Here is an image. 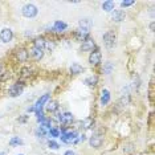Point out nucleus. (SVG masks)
I'll return each mask as SVG.
<instances>
[{"instance_id":"6e6552de","label":"nucleus","mask_w":155,"mask_h":155,"mask_svg":"<svg viewBox=\"0 0 155 155\" xmlns=\"http://www.w3.org/2000/svg\"><path fill=\"white\" fill-rule=\"evenodd\" d=\"M58 121H61V123L64 125H70L74 121V118H73L72 113H64V114H58Z\"/></svg>"},{"instance_id":"c85d7f7f","label":"nucleus","mask_w":155,"mask_h":155,"mask_svg":"<svg viewBox=\"0 0 155 155\" xmlns=\"http://www.w3.org/2000/svg\"><path fill=\"white\" fill-rule=\"evenodd\" d=\"M133 4H134L133 0H126V2H122L121 3V7H122V8H126V7H130V5H133Z\"/></svg>"},{"instance_id":"0eeeda50","label":"nucleus","mask_w":155,"mask_h":155,"mask_svg":"<svg viewBox=\"0 0 155 155\" xmlns=\"http://www.w3.org/2000/svg\"><path fill=\"white\" fill-rule=\"evenodd\" d=\"M49 101V94H44L41 98H38L37 102L35 104V110L36 111H41L43 110V106H45V104Z\"/></svg>"},{"instance_id":"2eb2a0df","label":"nucleus","mask_w":155,"mask_h":155,"mask_svg":"<svg viewBox=\"0 0 155 155\" xmlns=\"http://www.w3.org/2000/svg\"><path fill=\"white\" fill-rule=\"evenodd\" d=\"M45 43H47V40H45L44 37H36L35 38V41H33L35 48H37V49H44L45 48Z\"/></svg>"},{"instance_id":"dca6fc26","label":"nucleus","mask_w":155,"mask_h":155,"mask_svg":"<svg viewBox=\"0 0 155 155\" xmlns=\"http://www.w3.org/2000/svg\"><path fill=\"white\" fill-rule=\"evenodd\" d=\"M82 72H84V68L78 62H74V64H72V66H70V73H72V74H80V73H82Z\"/></svg>"},{"instance_id":"7ed1b4c3","label":"nucleus","mask_w":155,"mask_h":155,"mask_svg":"<svg viewBox=\"0 0 155 155\" xmlns=\"http://www.w3.org/2000/svg\"><path fill=\"white\" fill-rule=\"evenodd\" d=\"M23 89H24V84L23 82H16L11 89H9V96L11 97H17L23 93Z\"/></svg>"},{"instance_id":"9b49d317","label":"nucleus","mask_w":155,"mask_h":155,"mask_svg":"<svg viewBox=\"0 0 155 155\" xmlns=\"http://www.w3.org/2000/svg\"><path fill=\"white\" fill-rule=\"evenodd\" d=\"M28 56H29V53H28V51L27 49H24V48H20L19 51L16 52V57H17V60H19L20 62H25L28 60Z\"/></svg>"},{"instance_id":"473e14b6","label":"nucleus","mask_w":155,"mask_h":155,"mask_svg":"<svg viewBox=\"0 0 155 155\" xmlns=\"http://www.w3.org/2000/svg\"><path fill=\"white\" fill-rule=\"evenodd\" d=\"M28 119V115H24V117H21V118H19V122H25Z\"/></svg>"},{"instance_id":"20e7f679","label":"nucleus","mask_w":155,"mask_h":155,"mask_svg":"<svg viewBox=\"0 0 155 155\" xmlns=\"http://www.w3.org/2000/svg\"><path fill=\"white\" fill-rule=\"evenodd\" d=\"M61 140L65 143H72L74 142V140L77 139V133L76 131H70V133H62L61 134Z\"/></svg>"},{"instance_id":"f8f14e48","label":"nucleus","mask_w":155,"mask_h":155,"mask_svg":"<svg viewBox=\"0 0 155 155\" xmlns=\"http://www.w3.org/2000/svg\"><path fill=\"white\" fill-rule=\"evenodd\" d=\"M111 17H113V20H114V21L121 23L122 20H125V17H126V15H125V11H122V9H117V11H114V12H113Z\"/></svg>"},{"instance_id":"b1692460","label":"nucleus","mask_w":155,"mask_h":155,"mask_svg":"<svg viewBox=\"0 0 155 155\" xmlns=\"http://www.w3.org/2000/svg\"><path fill=\"white\" fill-rule=\"evenodd\" d=\"M113 68H114V66H113L111 62H106V64H105V66H104V73H105V74H110Z\"/></svg>"},{"instance_id":"c9c22d12","label":"nucleus","mask_w":155,"mask_h":155,"mask_svg":"<svg viewBox=\"0 0 155 155\" xmlns=\"http://www.w3.org/2000/svg\"><path fill=\"white\" fill-rule=\"evenodd\" d=\"M2 70H3V66H2V64H0V73H2Z\"/></svg>"},{"instance_id":"5701e85b","label":"nucleus","mask_w":155,"mask_h":155,"mask_svg":"<svg viewBox=\"0 0 155 155\" xmlns=\"http://www.w3.org/2000/svg\"><path fill=\"white\" fill-rule=\"evenodd\" d=\"M45 134H47V131H45V129L43 127V126H38V127L36 129V135L38 137V138H44Z\"/></svg>"},{"instance_id":"e433bc0d","label":"nucleus","mask_w":155,"mask_h":155,"mask_svg":"<svg viewBox=\"0 0 155 155\" xmlns=\"http://www.w3.org/2000/svg\"><path fill=\"white\" fill-rule=\"evenodd\" d=\"M0 155H4V154H3V153H0Z\"/></svg>"},{"instance_id":"bb28decb","label":"nucleus","mask_w":155,"mask_h":155,"mask_svg":"<svg viewBox=\"0 0 155 155\" xmlns=\"http://www.w3.org/2000/svg\"><path fill=\"white\" fill-rule=\"evenodd\" d=\"M48 146H49V149H52V150H57L58 149V143L57 142H54V140H49V143H48Z\"/></svg>"},{"instance_id":"a878e982","label":"nucleus","mask_w":155,"mask_h":155,"mask_svg":"<svg viewBox=\"0 0 155 155\" xmlns=\"http://www.w3.org/2000/svg\"><path fill=\"white\" fill-rule=\"evenodd\" d=\"M90 126H93V121H91L90 118H87V119H85V121L82 122V127H85V129H89Z\"/></svg>"},{"instance_id":"4c0bfd02","label":"nucleus","mask_w":155,"mask_h":155,"mask_svg":"<svg viewBox=\"0 0 155 155\" xmlns=\"http://www.w3.org/2000/svg\"><path fill=\"white\" fill-rule=\"evenodd\" d=\"M20 155H23V154H20Z\"/></svg>"},{"instance_id":"9d476101","label":"nucleus","mask_w":155,"mask_h":155,"mask_svg":"<svg viewBox=\"0 0 155 155\" xmlns=\"http://www.w3.org/2000/svg\"><path fill=\"white\" fill-rule=\"evenodd\" d=\"M101 58H102L101 52L94 51V52H91L90 56H89V62H90L91 65H98L101 62Z\"/></svg>"},{"instance_id":"f257e3e1","label":"nucleus","mask_w":155,"mask_h":155,"mask_svg":"<svg viewBox=\"0 0 155 155\" xmlns=\"http://www.w3.org/2000/svg\"><path fill=\"white\" fill-rule=\"evenodd\" d=\"M115 40H117V37H115V33L113 32V31H107V32L104 35V44L106 45V48H109V49L115 47Z\"/></svg>"},{"instance_id":"f03ea898","label":"nucleus","mask_w":155,"mask_h":155,"mask_svg":"<svg viewBox=\"0 0 155 155\" xmlns=\"http://www.w3.org/2000/svg\"><path fill=\"white\" fill-rule=\"evenodd\" d=\"M36 15H37V8L33 4H27L23 7V16L31 19V17H35Z\"/></svg>"},{"instance_id":"4be33fe9","label":"nucleus","mask_w":155,"mask_h":155,"mask_svg":"<svg viewBox=\"0 0 155 155\" xmlns=\"http://www.w3.org/2000/svg\"><path fill=\"white\" fill-rule=\"evenodd\" d=\"M43 125H47L48 129L51 130V129H56V126H57V122H56L54 119H48V121H45Z\"/></svg>"},{"instance_id":"423d86ee","label":"nucleus","mask_w":155,"mask_h":155,"mask_svg":"<svg viewBox=\"0 0 155 155\" xmlns=\"http://www.w3.org/2000/svg\"><path fill=\"white\" fill-rule=\"evenodd\" d=\"M12 37H13V33L9 28H4V29L0 32V40H2L3 43H9V41L12 40Z\"/></svg>"},{"instance_id":"ddd939ff","label":"nucleus","mask_w":155,"mask_h":155,"mask_svg":"<svg viewBox=\"0 0 155 155\" xmlns=\"http://www.w3.org/2000/svg\"><path fill=\"white\" fill-rule=\"evenodd\" d=\"M57 109H58L57 101H48L47 105H45V110L48 113H54V111H57Z\"/></svg>"},{"instance_id":"f3484780","label":"nucleus","mask_w":155,"mask_h":155,"mask_svg":"<svg viewBox=\"0 0 155 155\" xmlns=\"http://www.w3.org/2000/svg\"><path fill=\"white\" fill-rule=\"evenodd\" d=\"M66 24L62 23V21H56L54 25H53V31L54 32H64V31L66 29Z\"/></svg>"},{"instance_id":"393cba45","label":"nucleus","mask_w":155,"mask_h":155,"mask_svg":"<svg viewBox=\"0 0 155 155\" xmlns=\"http://www.w3.org/2000/svg\"><path fill=\"white\" fill-rule=\"evenodd\" d=\"M23 139H20L19 137H15V138H12L11 140H9V144L11 146H16V144H23Z\"/></svg>"},{"instance_id":"a211bd4d","label":"nucleus","mask_w":155,"mask_h":155,"mask_svg":"<svg viewBox=\"0 0 155 155\" xmlns=\"http://www.w3.org/2000/svg\"><path fill=\"white\" fill-rule=\"evenodd\" d=\"M110 101V93L109 90H102V96H101V105H107Z\"/></svg>"},{"instance_id":"39448f33","label":"nucleus","mask_w":155,"mask_h":155,"mask_svg":"<svg viewBox=\"0 0 155 155\" xmlns=\"http://www.w3.org/2000/svg\"><path fill=\"white\" fill-rule=\"evenodd\" d=\"M102 142H104V137L100 135V134H96V135L90 137V139H89L90 146L94 147V149H98V147H101Z\"/></svg>"},{"instance_id":"f704fd0d","label":"nucleus","mask_w":155,"mask_h":155,"mask_svg":"<svg viewBox=\"0 0 155 155\" xmlns=\"http://www.w3.org/2000/svg\"><path fill=\"white\" fill-rule=\"evenodd\" d=\"M150 29L154 32V23H151V24H150Z\"/></svg>"},{"instance_id":"72a5a7b5","label":"nucleus","mask_w":155,"mask_h":155,"mask_svg":"<svg viewBox=\"0 0 155 155\" xmlns=\"http://www.w3.org/2000/svg\"><path fill=\"white\" fill-rule=\"evenodd\" d=\"M64 155H76V154L73 153L72 150H68V151H65V154H64Z\"/></svg>"},{"instance_id":"c756f323","label":"nucleus","mask_w":155,"mask_h":155,"mask_svg":"<svg viewBox=\"0 0 155 155\" xmlns=\"http://www.w3.org/2000/svg\"><path fill=\"white\" fill-rule=\"evenodd\" d=\"M45 47H47L48 51H52V49L54 48V43H53V41H51V43H49V41H47V43H45Z\"/></svg>"},{"instance_id":"cd10ccee","label":"nucleus","mask_w":155,"mask_h":155,"mask_svg":"<svg viewBox=\"0 0 155 155\" xmlns=\"http://www.w3.org/2000/svg\"><path fill=\"white\" fill-rule=\"evenodd\" d=\"M49 134H51L53 138H57V137H60V131L57 129H51V130H49Z\"/></svg>"},{"instance_id":"2f4dec72","label":"nucleus","mask_w":155,"mask_h":155,"mask_svg":"<svg viewBox=\"0 0 155 155\" xmlns=\"http://www.w3.org/2000/svg\"><path fill=\"white\" fill-rule=\"evenodd\" d=\"M28 72H29V69H28V68H24V69L21 70V76H23V77H27V76H28Z\"/></svg>"},{"instance_id":"412c9836","label":"nucleus","mask_w":155,"mask_h":155,"mask_svg":"<svg viewBox=\"0 0 155 155\" xmlns=\"http://www.w3.org/2000/svg\"><path fill=\"white\" fill-rule=\"evenodd\" d=\"M97 81H98V78L96 76H90V77H87V78H85V84L87 86H96Z\"/></svg>"},{"instance_id":"4468645a","label":"nucleus","mask_w":155,"mask_h":155,"mask_svg":"<svg viewBox=\"0 0 155 155\" xmlns=\"http://www.w3.org/2000/svg\"><path fill=\"white\" fill-rule=\"evenodd\" d=\"M29 53H31V56H32L35 60H41V58H43V56H44L43 49H37V48H32L29 51Z\"/></svg>"},{"instance_id":"7c9ffc66","label":"nucleus","mask_w":155,"mask_h":155,"mask_svg":"<svg viewBox=\"0 0 155 155\" xmlns=\"http://www.w3.org/2000/svg\"><path fill=\"white\" fill-rule=\"evenodd\" d=\"M123 150H125V153H131L134 149H133L131 144H127V146H126V149H123Z\"/></svg>"},{"instance_id":"aec40b11","label":"nucleus","mask_w":155,"mask_h":155,"mask_svg":"<svg viewBox=\"0 0 155 155\" xmlns=\"http://www.w3.org/2000/svg\"><path fill=\"white\" fill-rule=\"evenodd\" d=\"M80 28H82V29H86V31H90L91 28V21L89 19H82L80 21Z\"/></svg>"},{"instance_id":"6ab92c4d","label":"nucleus","mask_w":155,"mask_h":155,"mask_svg":"<svg viewBox=\"0 0 155 155\" xmlns=\"http://www.w3.org/2000/svg\"><path fill=\"white\" fill-rule=\"evenodd\" d=\"M102 9H104L105 12H111L113 9H114V3L110 2V0L104 2V3H102Z\"/></svg>"},{"instance_id":"1a4fd4ad","label":"nucleus","mask_w":155,"mask_h":155,"mask_svg":"<svg viewBox=\"0 0 155 155\" xmlns=\"http://www.w3.org/2000/svg\"><path fill=\"white\" fill-rule=\"evenodd\" d=\"M94 48V40L93 38H85V40L82 41V45H81V51L84 52H89V51H93Z\"/></svg>"}]
</instances>
